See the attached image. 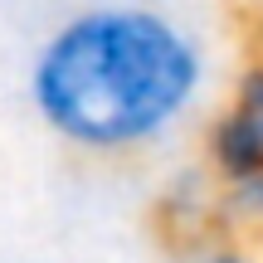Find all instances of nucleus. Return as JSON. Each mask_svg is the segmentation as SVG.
<instances>
[{"label":"nucleus","instance_id":"f257e3e1","mask_svg":"<svg viewBox=\"0 0 263 263\" xmlns=\"http://www.w3.org/2000/svg\"><path fill=\"white\" fill-rule=\"evenodd\" d=\"M205 49L151 5H88L54 25L29 64L34 117L88 156L161 146L205 98Z\"/></svg>","mask_w":263,"mask_h":263},{"label":"nucleus","instance_id":"20e7f679","mask_svg":"<svg viewBox=\"0 0 263 263\" xmlns=\"http://www.w3.org/2000/svg\"><path fill=\"white\" fill-rule=\"evenodd\" d=\"M234 112H244L249 117V127L263 137V68H249V73H239V83H234Z\"/></svg>","mask_w":263,"mask_h":263},{"label":"nucleus","instance_id":"39448f33","mask_svg":"<svg viewBox=\"0 0 263 263\" xmlns=\"http://www.w3.org/2000/svg\"><path fill=\"white\" fill-rule=\"evenodd\" d=\"M185 263H263V258L244 254V249H200V254L185 258Z\"/></svg>","mask_w":263,"mask_h":263},{"label":"nucleus","instance_id":"7ed1b4c3","mask_svg":"<svg viewBox=\"0 0 263 263\" xmlns=\"http://www.w3.org/2000/svg\"><path fill=\"white\" fill-rule=\"evenodd\" d=\"M219 219H229L239 229H263V171L219 180Z\"/></svg>","mask_w":263,"mask_h":263},{"label":"nucleus","instance_id":"f03ea898","mask_svg":"<svg viewBox=\"0 0 263 263\" xmlns=\"http://www.w3.org/2000/svg\"><path fill=\"white\" fill-rule=\"evenodd\" d=\"M205 166H210L215 180H239V176L263 171V137L249 127L244 112L224 107V112L210 122V132H205Z\"/></svg>","mask_w":263,"mask_h":263}]
</instances>
